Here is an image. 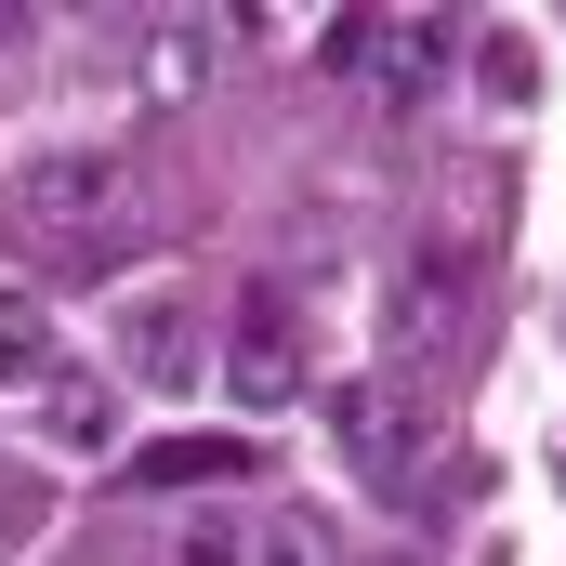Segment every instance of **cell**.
Returning a JSON list of instances; mask_svg holds the SVG:
<instances>
[{
    "instance_id": "obj_1",
    "label": "cell",
    "mask_w": 566,
    "mask_h": 566,
    "mask_svg": "<svg viewBox=\"0 0 566 566\" xmlns=\"http://www.w3.org/2000/svg\"><path fill=\"white\" fill-rule=\"evenodd\" d=\"M211 382H224V409H303V316H290V290H251L238 316H224V343H211Z\"/></svg>"
},
{
    "instance_id": "obj_2",
    "label": "cell",
    "mask_w": 566,
    "mask_h": 566,
    "mask_svg": "<svg viewBox=\"0 0 566 566\" xmlns=\"http://www.w3.org/2000/svg\"><path fill=\"white\" fill-rule=\"evenodd\" d=\"M329 448H343L369 488H409L422 448H434V409L409 396V382H343V396H329Z\"/></svg>"
},
{
    "instance_id": "obj_3",
    "label": "cell",
    "mask_w": 566,
    "mask_h": 566,
    "mask_svg": "<svg viewBox=\"0 0 566 566\" xmlns=\"http://www.w3.org/2000/svg\"><path fill=\"white\" fill-rule=\"evenodd\" d=\"M119 382H145V396L211 382V329H198L185 290H133V303H119Z\"/></svg>"
},
{
    "instance_id": "obj_4",
    "label": "cell",
    "mask_w": 566,
    "mask_h": 566,
    "mask_svg": "<svg viewBox=\"0 0 566 566\" xmlns=\"http://www.w3.org/2000/svg\"><path fill=\"white\" fill-rule=\"evenodd\" d=\"M53 238H93V224H119V158H93V145H53V158H27V185H13Z\"/></svg>"
},
{
    "instance_id": "obj_5",
    "label": "cell",
    "mask_w": 566,
    "mask_h": 566,
    "mask_svg": "<svg viewBox=\"0 0 566 566\" xmlns=\"http://www.w3.org/2000/svg\"><path fill=\"white\" fill-rule=\"evenodd\" d=\"M329 66H356L382 106H422V80L448 66V27H329Z\"/></svg>"
},
{
    "instance_id": "obj_6",
    "label": "cell",
    "mask_w": 566,
    "mask_h": 566,
    "mask_svg": "<svg viewBox=\"0 0 566 566\" xmlns=\"http://www.w3.org/2000/svg\"><path fill=\"white\" fill-rule=\"evenodd\" d=\"M448 329H461V251H422V264L396 277V343H409V356H434Z\"/></svg>"
},
{
    "instance_id": "obj_7",
    "label": "cell",
    "mask_w": 566,
    "mask_h": 566,
    "mask_svg": "<svg viewBox=\"0 0 566 566\" xmlns=\"http://www.w3.org/2000/svg\"><path fill=\"white\" fill-rule=\"evenodd\" d=\"M40 434H53V448H119V396H106L93 369H53V382H40Z\"/></svg>"
},
{
    "instance_id": "obj_8",
    "label": "cell",
    "mask_w": 566,
    "mask_h": 566,
    "mask_svg": "<svg viewBox=\"0 0 566 566\" xmlns=\"http://www.w3.org/2000/svg\"><path fill=\"white\" fill-rule=\"evenodd\" d=\"M158 566H251V514H224V501L171 514V527H158Z\"/></svg>"
},
{
    "instance_id": "obj_9",
    "label": "cell",
    "mask_w": 566,
    "mask_h": 566,
    "mask_svg": "<svg viewBox=\"0 0 566 566\" xmlns=\"http://www.w3.org/2000/svg\"><path fill=\"white\" fill-rule=\"evenodd\" d=\"M251 448L238 434H185V448H145V488H238Z\"/></svg>"
},
{
    "instance_id": "obj_10",
    "label": "cell",
    "mask_w": 566,
    "mask_h": 566,
    "mask_svg": "<svg viewBox=\"0 0 566 566\" xmlns=\"http://www.w3.org/2000/svg\"><path fill=\"white\" fill-rule=\"evenodd\" d=\"M251 566H343L329 514H251Z\"/></svg>"
},
{
    "instance_id": "obj_11",
    "label": "cell",
    "mask_w": 566,
    "mask_h": 566,
    "mask_svg": "<svg viewBox=\"0 0 566 566\" xmlns=\"http://www.w3.org/2000/svg\"><path fill=\"white\" fill-rule=\"evenodd\" d=\"M211 53H224V40H211V27H171V40H158V53H145V106H185V93H198V80H211Z\"/></svg>"
},
{
    "instance_id": "obj_12",
    "label": "cell",
    "mask_w": 566,
    "mask_h": 566,
    "mask_svg": "<svg viewBox=\"0 0 566 566\" xmlns=\"http://www.w3.org/2000/svg\"><path fill=\"white\" fill-rule=\"evenodd\" d=\"M0 382H53V316L27 290H0Z\"/></svg>"
}]
</instances>
